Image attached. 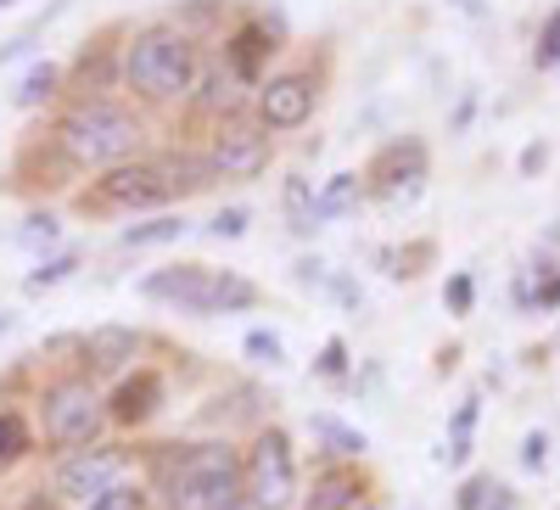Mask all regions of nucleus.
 Segmentation results:
<instances>
[{
	"label": "nucleus",
	"mask_w": 560,
	"mask_h": 510,
	"mask_svg": "<svg viewBox=\"0 0 560 510\" xmlns=\"http://www.w3.org/2000/svg\"><path fill=\"white\" fill-rule=\"evenodd\" d=\"M471 118H477V90H459V107L448 113V135H465Z\"/></svg>",
	"instance_id": "c9c22d12"
},
{
	"label": "nucleus",
	"mask_w": 560,
	"mask_h": 510,
	"mask_svg": "<svg viewBox=\"0 0 560 510\" xmlns=\"http://www.w3.org/2000/svg\"><path fill=\"white\" fill-rule=\"evenodd\" d=\"M325 275H331V269H325V258H298L292 281H298V287H325Z\"/></svg>",
	"instance_id": "e433bc0d"
},
{
	"label": "nucleus",
	"mask_w": 560,
	"mask_h": 510,
	"mask_svg": "<svg viewBox=\"0 0 560 510\" xmlns=\"http://www.w3.org/2000/svg\"><path fill=\"white\" fill-rule=\"evenodd\" d=\"M247 224H253V213L236 202V208H219V213H213L202 230H208L213 242H242V236H247Z\"/></svg>",
	"instance_id": "2f4dec72"
},
{
	"label": "nucleus",
	"mask_w": 560,
	"mask_h": 510,
	"mask_svg": "<svg viewBox=\"0 0 560 510\" xmlns=\"http://www.w3.org/2000/svg\"><path fill=\"white\" fill-rule=\"evenodd\" d=\"M427 169H432V158H427V147H420V141H387L376 158L364 163L359 179H364V197L398 208V202H415L420 197Z\"/></svg>",
	"instance_id": "6e6552de"
},
{
	"label": "nucleus",
	"mask_w": 560,
	"mask_h": 510,
	"mask_svg": "<svg viewBox=\"0 0 560 510\" xmlns=\"http://www.w3.org/2000/svg\"><path fill=\"white\" fill-rule=\"evenodd\" d=\"M158 169H163V179H168L174 197H197V192H208V185L219 179L213 163H208V152H163Z\"/></svg>",
	"instance_id": "6ab92c4d"
},
{
	"label": "nucleus",
	"mask_w": 560,
	"mask_h": 510,
	"mask_svg": "<svg viewBox=\"0 0 560 510\" xmlns=\"http://www.w3.org/2000/svg\"><path fill=\"white\" fill-rule=\"evenodd\" d=\"M319 107V79L308 68H292V73H275L258 84L253 96V118L269 129V135H287V129H303Z\"/></svg>",
	"instance_id": "9b49d317"
},
{
	"label": "nucleus",
	"mask_w": 560,
	"mask_h": 510,
	"mask_svg": "<svg viewBox=\"0 0 560 510\" xmlns=\"http://www.w3.org/2000/svg\"><path fill=\"white\" fill-rule=\"evenodd\" d=\"M84 510H152V488H135V483H118V488H107L102 499H90Z\"/></svg>",
	"instance_id": "c756f323"
},
{
	"label": "nucleus",
	"mask_w": 560,
	"mask_h": 510,
	"mask_svg": "<svg viewBox=\"0 0 560 510\" xmlns=\"http://www.w3.org/2000/svg\"><path fill=\"white\" fill-rule=\"evenodd\" d=\"M140 348H147V337H140L135 326H118V320H107V326H96L90 337H79V353H84V364L96 370V376H118V370H129L140 359Z\"/></svg>",
	"instance_id": "4468645a"
},
{
	"label": "nucleus",
	"mask_w": 560,
	"mask_h": 510,
	"mask_svg": "<svg viewBox=\"0 0 560 510\" xmlns=\"http://www.w3.org/2000/svg\"><path fill=\"white\" fill-rule=\"evenodd\" d=\"M448 7H459V12H482V0H448Z\"/></svg>",
	"instance_id": "a19ab883"
},
{
	"label": "nucleus",
	"mask_w": 560,
	"mask_h": 510,
	"mask_svg": "<svg viewBox=\"0 0 560 510\" xmlns=\"http://www.w3.org/2000/svg\"><path fill=\"white\" fill-rule=\"evenodd\" d=\"M280 208H287L292 236H314V179L308 174H287V179H280Z\"/></svg>",
	"instance_id": "4be33fe9"
},
{
	"label": "nucleus",
	"mask_w": 560,
	"mask_h": 510,
	"mask_svg": "<svg viewBox=\"0 0 560 510\" xmlns=\"http://www.w3.org/2000/svg\"><path fill=\"white\" fill-rule=\"evenodd\" d=\"M124 477H129V449H118V443H90V449L62 454V466H57V499L90 505V499H102L107 488H118Z\"/></svg>",
	"instance_id": "9d476101"
},
{
	"label": "nucleus",
	"mask_w": 560,
	"mask_h": 510,
	"mask_svg": "<svg viewBox=\"0 0 560 510\" xmlns=\"http://www.w3.org/2000/svg\"><path fill=\"white\" fill-rule=\"evenodd\" d=\"M482 510H516V494H510L504 483H493V494H488V505Z\"/></svg>",
	"instance_id": "58836bf2"
},
{
	"label": "nucleus",
	"mask_w": 560,
	"mask_h": 510,
	"mask_svg": "<svg viewBox=\"0 0 560 510\" xmlns=\"http://www.w3.org/2000/svg\"><path fill=\"white\" fill-rule=\"evenodd\" d=\"M359 202H364V179H359L353 169L331 174V179H325L319 192H314V230H319V224H337V219H348Z\"/></svg>",
	"instance_id": "dca6fc26"
},
{
	"label": "nucleus",
	"mask_w": 560,
	"mask_h": 510,
	"mask_svg": "<svg viewBox=\"0 0 560 510\" xmlns=\"http://www.w3.org/2000/svg\"><path fill=\"white\" fill-rule=\"evenodd\" d=\"M275 158V135L258 118H224L213 124V141H208V163L219 179H258Z\"/></svg>",
	"instance_id": "1a4fd4ad"
},
{
	"label": "nucleus",
	"mask_w": 560,
	"mask_h": 510,
	"mask_svg": "<svg viewBox=\"0 0 560 510\" xmlns=\"http://www.w3.org/2000/svg\"><path fill=\"white\" fill-rule=\"evenodd\" d=\"M57 90H62V68L57 62H34L23 73V84H18V107H39V102H51Z\"/></svg>",
	"instance_id": "393cba45"
},
{
	"label": "nucleus",
	"mask_w": 560,
	"mask_h": 510,
	"mask_svg": "<svg viewBox=\"0 0 560 510\" xmlns=\"http://www.w3.org/2000/svg\"><path fill=\"white\" fill-rule=\"evenodd\" d=\"M477 421H482V398L471 393V398H459L454 404V415H448V443L438 449V460L443 466H465V460H471V449H477Z\"/></svg>",
	"instance_id": "f3484780"
},
{
	"label": "nucleus",
	"mask_w": 560,
	"mask_h": 510,
	"mask_svg": "<svg viewBox=\"0 0 560 510\" xmlns=\"http://www.w3.org/2000/svg\"><path fill=\"white\" fill-rule=\"evenodd\" d=\"M28 449H34V432H28V421L18 409H0V477H7L18 460H28Z\"/></svg>",
	"instance_id": "b1692460"
},
{
	"label": "nucleus",
	"mask_w": 560,
	"mask_h": 510,
	"mask_svg": "<svg viewBox=\"0 0 560 510\" xmlns=\"http://www.w3.org/2000/svg\"><path fill=\"white\" fill-rule=\"evenodd\" d=\"M57 242H62L57 213H28L23 230H18V247H28V253H45V247H57Z\"/></svg>",
	"instance_id": "bb28decb"
},
{
	"label": "nucleus",
	"mask_w": 560,
	"mask_h": 510,
	"mask_svg": "<svg viewBox=\"0 0 560 510\" xmlns=\"http://www.w3.org/2000/svg\"><path fill=\"white\" fill-rule=\"evenodd\" d=\"M544 163H549V141H527V147H522V158H516V169H522L527 179H533Z\"/></svg>",
	"instance_id": "4c0bfd02"
},
{
	"label": "nucleus",
	"mask_w": 560,
	"mask_h": 510,
	"mask_svg": "<svg viewBox=\"0 0 560 510\" xmlns=\"http://www.w3.org/2000/svg\"><path fill=\"white\" fill-rule=\"evenodd\" d=\"M370 499V477L353 466V460H331V466H319L308 494H303V510H348Z\"/></svg>",
	"instance_id": "2eb2a0df"
},
{
	"label": "nucleus",
	"mask_w": 560,
	"mask_h": 510,
	"mask_svg": "<svg viewBox=\"0 0 560 510\" xmlns=\"http://www.w3.org/2000/svg\"><path fill=\"white\" fill-rule=\"evenodd\" d=\"M140 298L147 303H163L174 314H197V320H213V314H247L258 309V287L247 281L242 269H213V264H163L140 281Z\"/></svg>",
	"instance_id": "20e7f679"
},
{
	"label": "nucleus",
	"mask_w": 560,
	"mask_h": 510,
	"mask_svg": "<svg viewBox=\"0 0 560 510\" xmlns=\"http://www.w3.org/2000/svg\"><path fill=\"white\" fill-rule=\"evenodd\" d=\"M348 510H382L376 499H359V505H348Z\"/></svg>",
	"instance_id": "79ce46f5"
},
{
	"label": "nucleus",
	"mask_w": 560,
	"mask_h": 510,
	"mask_svg": "<svg viewBox=\"0 0 560 510\" xmlns=\"http://www.w3.org/2000/svg\"><path fill=\"white\" fill-rule=\"evenodd\" d=\"M275 51H280V45H275L269 23H264V18H242L236 28L224 34L219 62H224V73L236 79L242 90H258V84L269 79V57H275Z\"/></svg>",
	"instance_id": "f8f14e48"
},
{
	"label": "nucleus",
	"mask_w": 560,
	"mask_h": 510,
	"mask_svg": "<svg viewBox=\"0 0 560 510\" xmlns=\"http://www.w3.org/2000/svg\"><path fill=\"white\" fill-rule=\"evenodd\" d=\"M152 488L168 510H247L242 454L224 438L163 443V454L152 460Z\"/></svg>",
	"instance_id": "f257e3e1"
},
{
	"label": "nucleus",
	"mask_w": 560,
	"mask_h": 510,
	"mask_svg": "<svg viewBox=\"0 0 560 510\" xmlns=\"http://www.w3.org/2000/svg\"><path fill=\"white\" fill-rule=\"evenodd\" d=\"M79 264H84V253H79V247H62V253H51V258H39V264L23 275V292L34 298V292H51V287H62Z\"/></svg>",
	"instance_id": "5701e85b"
},
{
	"label": "nucleus",
	"mask_w": 560,
	"mask_h": 510,
	"mask_svg": "<svg viewBox=\"0 0 560 510\" xmlns=\"http://www.w3.org/2000/svg\"><path fill=\"white\" fill-rule=\"evenodd\" d=\"M560 309V264L538 269V287H533V314H555Z\"/></svg>",
	"instance_id": "473e14b6"
},
{
	"label": "nucleus",
	"mask_w": 560,
	"mask_h": 510,
	"mask_svg": "<svg viewBox=\"0 0 560 510\" xmlns=\"http://www.w3.org/2000/svg\"><path fill=\"white\" fill-rule=\"evenodd\" d=\"M12 326H18V314H7V309H0V337H7Z\"/></svg>",
	"instance_id": "ea45409f"
},
{
	"label": "nucleus",
	"mask_w": 560,
	"mask_h": 510,
	"mask_svg": "<svg viewBox=\"0 0 560 510\" xmlns=\"http://www.w3.org/2000/svg\"><path fill=\"white\" fill-rule=\"evenodd\" d=\"M348 343L342 337H325V348H319V359H314V376L319 382H348Z\"/></svg>",
	"instance_id": "7c9ffc66"
},
{
	"label": "nucleus",
	"mask_w": 560,
	"mask_h": 510,
	"mask_svg": "<svg viewBox=\"0 0 560 510\" xmlns=\"http://www.w3.org/2000/svg\"><path fill=\"white\" fill-rule=\"evenodd\" d=\"M57 147L73 169H118V163L140 158L147 124H140L135 107H124L113 96H79L57 118Z\"/></svg>",
	"instance_id": "7ed1b4c3"
},
{
	"label": "nucleus",
	"mask_w": 560,
	"mask_h": 510,
	"mask_svg": "<svg viewBox=\"0 0 560 510\" xmlns=\"http://www.w3.org/2000/svg\"><path fill=\"white\" fill-rule=\"evenodd\" d=\"M443 309H448L454 320H465V314L477 309V275H471V269H454L448 281H443Z\"/></svg>",
	"instance_id": "cd10ccee"
},
{
	"label": "nucleus",
	"mask_w": 560,
	"mask_h": 510,
	"mask_svg": "<svg viewBox=\"0 0 560 510\" xmlns=\"http://www.w3.org/2000/svg\"><path fill=\"white\" fill-rule=\"evenodd\" d=\"M0 7H12V0H0Z\"/></svg>",
	"instance_id": "37998d69"
},
{
	"label": "nucleus",
	"mask_w": 560,
	"mask_h": 510,
	"mask_svg": "<svg viewBox=\"0 0 560 510\" xmlns=\"http://www.w3.org/2000/svg\"><path fill=\"white\" fill-rule=\"evenodd\" d=\"M185 230H191V219L185 213H152V219H140L129 230H118V253H152V247H168L179 242Z\"/></svg>",
	"instance_id": "a211bd4d"
},
{
	"label": "nucleus",
	"mask_w": 560,
	"mask_h": 510,
	"mask_svg": "<svg viewBox=\"0 0 560 510\" xmlns=\"http://www.w3.org/2000/svg\"><path fill=\"white\" fill-rule=\"evenodd\" d=\"M242 488H247L253 510H292L298 505L303 477H298V449H292L287 427L253 432V449L242 454Z\"/></svg>",
	"instance_id": "423d86ee"
},
{
	"label": "nucleus",
	"mask_w": 560,
	"mask_h": 510,
	"mask_svg": "<svg viewBox=\"0 0 560 510\" xmlns=\"http://www.w3.org/2000/svg\"><path fill=\"white\" fill-rule=\"evenodd\" d=\"M308 432L331 449L337 460H364V454H370V438H364L359 427L337 421V415H308Z\"/></svg>",
	"instance_id": "aec40b11"
},
{
	"label": "nucleus",
	"mask_w": 560,
	"mask_h": 510,
	"mask_svg": "<svg viewBox=\"0 0 560 510\" xmlns=\"http://www.w3.org/2000/svg\"><path fill=\"white\" fill-rule=\"evenodd\" d=\"M163 398H168V387H163V376L152 364H135L129 376L107 393V421H118V427H147L152 415L163 409Z\"/></svg>",
	"instance_id": "ddd939ff"
},
{
	"label": "nucleus",
	"mask_w": 560,
	"mask_h": 510,
	"mask_svg": "<svg viewBox=\"0 0 560 510\" xmlns=\"http://www.w3.org/2000/svg\"><path fill=\"white\" fill-rule=\"evenodd\" d=\"M118 73H124V90H135L147 107H168V102H185L197 90L202 51H197V39L179 34L174 23H147V28H135L129 45L118 51Z\"/></svg>",
	"instance_id": "f03ea898"
},
{
	"label": "nucleus",
	"mask_w": 560,
	"mask_h": 510,
	"mask_svg": "<svg viewBox=\"0 0 560 510\" xmlns=\"http://www.w3.org/2000/svg\"><path fill=\"white\" fill-rule=\"evenodd\" d=\"M242 353H247L253 364H264V370L287 364V343H280V332H264V326H253V332L242 337Z\"/></svg>",
	"instance_id": "a878e982"
},
{
	"label": "nucleus",
	"mask_w": 560,
	"mask_h": 510,
	"mask_svg": "<svg viewBox=\"0 0 560 510\" xmlns=\"http://www.w3.org/2000/svg\"><path fill=\"white\" fill-rule=\"evenodd\" d=\"M90 202L113 208V213H152V208L174 202V192H168L158 158H129V163H118V169H102L96 197H84V208H90Z\"/></svg>",
	"instance_id": "0eeeda50"
},
{
	"label": "nucleus",
	"mask_w": 560,
	"mask_h": 510,
	"mask_svg": "<svg viewBox=\"0 0 560 510\" xmlns=\"http://www.w3.org/2000/svg\"><path fill=\"white\" fill-rule=\"evenodd\" d=\"M488 494H493V477H488V472L465 477V483H459V494H454V510H482V505H488Z\"/></svg>",
	"instance_id": "72a5a7b5"
},
{
	"label": "nucleus",
	"mask_w": 560,
	"mask_h": 510,
	"mask_svg": "<svg viewBox=\"0 0 560 510\" xmlns=\"http://www.w3.org/2000/svg\"><path fill=\"white\" fill-rule=\"evenodd\" d=\"M555 73H560V68H555Z\"/></svg>",
	"instance_id": "c03bdc74"
},
{
	"label": "nucleus",
	"mask_w": 560,
	"mask_h": 510,
	"mask_svg": "<svg viewBox=\"0 0 560 510\" xmlns=\"http://www.w3.org/2000/svg\"><path fill=\"white\" fill-rule=\"evenodd\" d=\"M107 427V398L90 376H57L51 387L39 393V432L51 449L73 454V449H90Z\"/></svg>",
	"instance_id": "39448f33"
},
{
	"label": "nucleus",
	"mask_w": 560,
	"mask_h": 510,
	"mask_svg": "<svg viewBox=\"0 0 560 510\" xmlns=\"http://www.w3.org/2000/svg\"><path fill=\"white\" fill-rule=\"evenodd\" d=\"M224 18H230V0H185V7L168 12V23H174L179 34H191V39L224 34Z\"/></svg>",
	"instance_id": "412c9836"
},
{
	"label": "nucleus",
	"mask_w": 560,
	"mask_h": 510,
	"mask_svg": "<svg viewBox=\"0 0 560 510\" xmlns=\"http://www.w3.org/2000/svg\"><path fill=\"white\" fill-rule=\"evenodd\" d=\"M533 68L538 73H549V68H560V7L538 23V45H533Z\"/></svg>",
	"instance_id": "c85d7f7f"
},
{
	"label": "nucleus",
	"mask_w": 560,
	"mask_h": 510,
	"mask_svg": "<svg viewBox=\"0 0 560 510\" xmlns=\"http://www.w3.org/2000/svg\"><path fill=\"white\" fill-rule=\"evenodd\" d=\"M522 472H549V432H527L522 438Z\"/></svg>",
	"instance_id": "f704fd0d"
}]
</instances>
